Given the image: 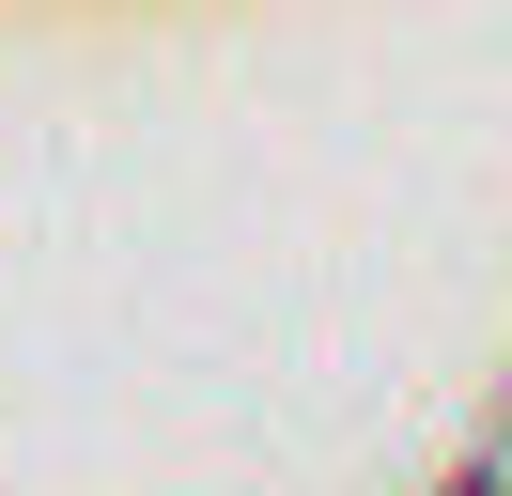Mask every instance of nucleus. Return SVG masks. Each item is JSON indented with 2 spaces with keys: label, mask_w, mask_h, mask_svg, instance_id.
Returning a JSON list of instances; mask_svg holds the SVG:
<instances>
[{
  "label": "nucleus",
  "mask_w": 512,
  "mask_h": 496,
  "mask_svg": "<svg viewBox=\"0 0 512 496\" xmlns=\"http://www.w3.org/2000/svg\"><path fill=\"white\" fill-rule=\"evenodd\" d=\"M466 496H512V419L481 434V465H466Z\"/></svg>",
  "instance_id": "f257e3e1"
}]
</instances>
